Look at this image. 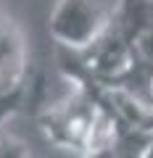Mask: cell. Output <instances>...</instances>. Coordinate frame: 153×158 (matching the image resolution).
<instances>
[{"mask_svg":"<svg viewBox=\"0 0 153 158\" xmlns=\"http://www.w3.org/2000/svg\"><path fill=\"white\" fill-rule=\"evenodd\" d=\"M56 61L66 82L124 90L153 106V0H116L90 45L56 48Z\"/></svg>","mask_w":153,"mask_h":158,"instance_id":"6da1fadb","label":"cell"},{"mask_svg":"<svg viewBox=\"0 0 153 158\" xmlns=\"http://www.w3.org/2000/svg\"><path fill=\"white\" fill-rule=\"evenodd\" d=\"M71 90L56 103H42L34 118L48 142L85 156L111 148L119 137V118L113 116L87 85L69 82Z\"/></svg>","mask_w":153,"mask_h":158,"instance_id":"7a4b0ae2","label":"cell"},{"mask_svg":"<svg viewBox=\"0 0 153 158\" xmlns=\"http://www.w3.org/2000/svg\"><path fill=\"white\" fill-rule=\"evenodd\" d=\"M42 77L34 71L24 34L11 16L0 13V127L19 113L37 111Z\"/></svg>","mask_w":153,"mask_h":158,"instance_id":"3957f363","label":"cell"},{"mask_svg":"<svg viewBox=\"0 0 153 158\" xmlns=\"http://www.w3.org/2000/svg\"><path fill=\"white\" fill-rule=\"evenodd\" d=\"M108 11L98 0H56L48 16V32L58 48L82 50L106 29Z\"/></svg>","mask_w":153,"mask_h":158,"instance_id":"277c9868","label":"cell"},{"mask_svg":"<svg viewBox=\"0 0 153 158\" xmlns=\"http://www.w3.org/2000/svg\"><path fill=\"white\" fill-rule=\"evenodd\" d=\"M0 158H29V150L19 137L8 135L0 127Z\"/></svg>","mask_w":153,"mask_h":158,"instance_id":"5b68a950","label":"cell"}]
</instances>
